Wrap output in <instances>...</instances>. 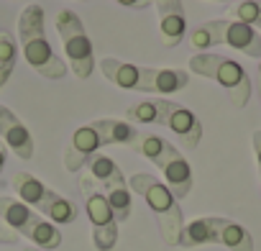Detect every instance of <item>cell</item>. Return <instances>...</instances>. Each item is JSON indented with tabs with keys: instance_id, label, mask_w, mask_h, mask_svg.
Returning a JSON list of instances; mask_svg holds the SVG:
<instances>
[{
	"instance_id": "obj_9",
	"label": "cell",
	"mask_w": 261,
	"mask_h": 251,
	"mask_svg": "<svg viewBox=\"0 0 261 251\" xmlns=\"http://www.w3.org/2000/svg\"><path fill=\"white\" fill-rule=\"evenodd\" d=\"M105 146V141L100 139V134L92 129V123L80 126V129L72 134L67 149H64V169L77 174L82 167H87V162Z\"/></svg>"
},
{
	"instance_id": "obj_22",
	"label": "cell",
	"mask_w": 261,
	"mask_h": 251,
	"mask_svg": "<svg viewBox=\"0 0 261 251\" xmlns=\"http://www.w3.org/2000/svg\"><path fill=\"white\" fill-rule=\"evenodd\" d=\"M190 46L195 52H207L213 46H220V26H218V18L215 21H205L200 23L197 29L190 31Z\"/></svg>"
},
{
	"instance_id": "obj_17",
	"label": "cell",
	"mask_w": 261,
	"mask_h": 251,
	"mask_svg": "<svg viewBox=\"0 0 261 251\" xmlns=\"http://www.w3.org/2000/svg\"><path fill=\"white\" fill-rule=\"evenodd\" d=\"M215 233H218V215L197 218V220H192V223H187L182 228L179 246L182 248H195V246L215 243Z\"/></svg>"
},
{
	"instance_id": "obj_18",
	"label": "cell",
	"mask_w": 261,
	"mask_h": 251,
	"mask_svg": "<svg viewBox=\"0 0 261 251\" xmlns=\"http://www.w3.org/2000/svg\"><path fill=\"white\" fill-rule=\"evenodd\" d=\"M215 243H220L230 251H253V236L241 223H233L228 218H218Z\"/></svg>"
},
{
	"instance_id": "obj_31",
	"label": "cell",
	"mask_w": 261,
	"mask_h": 251,
	"mask_svg": "<svg viewBox=\"0 0 261 251\" xmlns=\"http://www.w3.org/2000/svg\"><path fill=\"white\" fill-rule=\"evenodd\" d=\"M256 90L261 92V59H258V82H256Z\"/></svg>"
},
{
	"instance_id": "obj_15",
	"label": "cell",
	"mask_w": 261,
	"mask_h": 251,
	"mask_svg": "<svg viewBox=\"0 0 261 251\" xmlns=\"http://www.w3.org/2000/svg\"><path fill=\"white\" fill-rule=\"evenodd\" d=\"M187 34V18H185V6H172V8H159V36L167 49H174L182 44Z\"/></svg>"
},
{
	"instance_id": "obj_14",
	"label": "cell",
	"mask_w": 261,
	"mask_h": 251,
	"mask_svg": "<svg viewBox=\"0 0 261 251\" xmlns=\"http://www.w3.org/2000/svg\"><path fill=\"white\" fill-rule=\"evenodd\" d=\"M100 72L108 82L123 87V90H136L141 92L144 85V67L139 64H130V62H120L115 57H105L100 59Z\"/></svg>"
},
{
	"instance_id": "obj_27",
	"label": "cell",
	"mask_w": 261,
	"mask_h": 251,
	"mask_svg": "<svg viewBox=\"0 0 261 251\" xmlns=\"http://www.w3.org/2000/svg\"><path fill=\"white\" fill-rule=\"evenodd\" d=\"M115 3H120L123 8H149L151 6V0H115Z\"/></svg>"
},
{
	"instance_id": "obj_4",
	"label": "cell",
	"mask_w": 261,
	"mask_h": 251,
	"mask_svg": "<svg viewBox=\"0 0 261 251\" xmlns=\"http://www.w3.org/2000/svg\"><path fill=\"white\" fill-rule=\"evenodd\" d=\"M0 220L18 236H26L39 251H54L62 246V231L18 197H0Z\"/></svg>"
},
{
	"instance_id": "obj_16",
	"label": "cell",
	"mask_w": 261,
	"mask_h": 251,
	"mask_svg": "<svg viewBox=\"0 0 261 251\" xmlns=\"http://www.w3.org/2000/svg\"><path fill=\"white\" fill-rule=\"evenodd\" d=\"M92 129L100 134V139L105 141V146L110 144H120V146H130L134 139L139 136L141 129H136L128 120H118V118H97L92 120Z\"/></svg>"
},
{
	"instance_id": "obj_35",
	"label": "cell",
	"mask_w": 261,
	"mask_h": 251,
	"mask_svg": "<svg viewBox=\"0 0 261 251\" xmlns=\"http://www.w3.org/2000/svg\"><path fill=\"white\" fill-rule=\"evenodd\" d=\"M258 97H261V92H258Z\"/></svg>"
},
{
	"instance_id": "obj_34",
	"label": "cell",
	"mask_w": 261,
	"mask_h": 251,
	"mask_svg": "<svg viewBox=\"0 0 261 251\" xmlns=\"http://www.w3.org/2000/svg\"><path fill=\"white\" fill-rule=\"evenodd\" d=\"M215 3H230V0H215Z\"/></svg>"
},
{
	"instance_id": "obj_8",
	"label": "cell",
	"mask_w": 261,
	"mask_h": 251,
	"mask_svg": "<svg viewBox=\"0 0 261 251\" xmlns=\"http://www.w3.org/2000/svg\"><path fill=\"white\" fill-rule=\"evenodd\" d=\"M156 167L162 169L164 174V185L169 187V192L177 197V200H185L190 192H192V167L190 162L179 154L177 146H167L164 154L159 157Z\"/></svg>"
},
{
	"instance_id": "obj_26",
	"label": "cell",
	"mask_w": 261,
	"mask_h": 251,
	"mask_svg": "<svg viewBox=\"0 0 261 251\" xmlns=\"http://www.w3.org/2000/svg\"><path fill=\"white\" fill-rule=\"evenodd\" d=\"M0 243H18V233L0 220Z\"/></svg>"
},
{
	"instance_id": "obj_29",
	"label": "cell",
	"mask_w": 261,
	"mask_h": 251,
	"mask_svg": "<svg viewBox=\"0 0 261 251\" xmlns=\"http://www.w3.org/2000/svg\"><path fill=\"white\" fill-rule=\"evenodd\" d=\"M156 3V8H169V6H182V0H151Z\"/></svg>"
},
{
	"instance_id": "obj_3",
	"label": "cell",
	"mask_w": 261,
	"mask_h": 251,
	"mask_svg": "<svg viewBox=\"0 0 261 251\" xmlns=\"http://www.w3.org/2000/svg\"><path fill=\"white\" fill-rule=\"evenodd\" d=\"M190 72L200 74V77H207L213 82H218L230 103L236 108H246L248 100H251V92H253V85H251V77L248 72L230 57H223V54H210V52H202V54H195L190 59Z\"/></svg>"
},
{
	"instance_id": "obj_7",
	"label": "cell",
	"mask_w": 261,
	"mask_h": 251,
	"mask_svg": "<svg viewBox=\"0 0 261 251\" xmlns=\"http://www.w3.org/2000/svg\"><path fill=\"white\" fill-rule=\"evenodd\" d=\"M159 108H162L159 126L169 129L172 134H177L185 149H190V152L197 149V144L202 139V123H200V118L190 108H185V105H179L174 100H167V97H159Z\"/></svg>"
},
{
	"instance_id": "obj_2",
	"label": "cell",
	"mask_w": 261,
	"mask_h": 251,
	"mask_svg": "<svg viewBox=\"0 0 261 251\" xmlns=\"http://www.w3.org/2000/svg\"><path fill=\"white\" fill-rule=\"evenodd\" d=\"M128 190L141 195L144 203L149 205V210L154 213L162 241L167 246H179V236H182V228H185V215H182L179 200L169 192V187L162 180H156L154 174L139 172V174L130 177Z\"/></svg>"
},
{
	"instance_id": "obj_11",
	"label": "cell",
	"mask_w": 261,
	"mask_h": 251,
	"mask_svg": "<svg viewBox=\"0 0 261 251\" xmlns=\"http://www.w3.org/2000/svg\"><path fill=\"white\" fill-rule=\"evenodd\" d=\"M220 26V44L243 52L251 59H261V34L246 23H238L233 18H218Z\"/></svg>"
},
{
	"instance_id": "obj_13",
	"label": "cell",
	"mask_w": 261,
	"mask_h": 251,
	"mask_svg": "<svg viewBox=\"0 0 261 251\" xmlns=\"http://www.w3.org/2000/svg\"><path fill=\"white\" fill-rule=\"evenodd\" d=\"M11 187L16 190L18 200L26 203L29 208H36V213H44V208L49 205V200L57 195L51 187H46L39 177H34L31 172H16L11 177Z\"/></svg>"
},
{
	"instance_id": "obj_20",
	"label": "cell",
	"mask_w": 261,
	"mask_h": 251,
	"mask_svg": "<svg viewBox=\"0 0 261 251\" xmlns=\"http://www.w3.org/2000/svg\"><path fill=\"white\" fill-rule=\"evenodd\" d=\"M41 215H46L49 223H54V225H69V223H74V220L80 218V208H77L69 197H64V195L57 192V195L49 200V205L44 208Z\"/></svg>"
},
{
	"instance_id": "obj_24",
	"label": "cell",
	"mask_w": 261,
	"mask_h": 251,
	"mask_svg": "<svg viewBox=\"0 0 261 251\" xmlns=\"http://www.w3.org/2000/svg\"><path fill=\"white\" fill-rule=\"evenodd\" d=\"M102 192H105V200H108V205H110L115 220H118V223L128 220V218H130V208H134L128 185H113V187H108V190H102Z\"/></svg>"
},
{
	"instance_id": "obj_1",
	"label": "cell",
	"mask_w": 261,
	"mask_h": 251,
	"mask_svg": "<svg viewBox=\"0 0 261 251\" xmlns=\"http://www.w3.org/2000/svg\"><path fill=\"white\" fill-rule=\"evenodd\" d=\"M18 41H21V52H23L29 67L36 74H41L46 80H62L67 74L64 59L51 49V41L46 36L41 6H29L26 11H21V16H18Z\"/></svg>"
},
{
	"instance_id": "obj_12",
	"label": "cell",
	"mask_w": 261,
	"mask_h": 251,
	"mask_svg": "<svg viewBox=\"0 0 261 251\" xmlns=\"http://www.w3.org/2000/svg\"><path fill=\"white\" fill-rule=\"evenodd\" d=\"M190 82V72L187 69H177V67H167V69H154V67H144V85L141 92H154L156 97L172 95L185 90Z\"/></svg>"
},
{
	"instance_id": "obj_28",
	"label": "cell",
	"mask_w": 261,
	"mask_h": 251,
	"mask_svg": "<svg viewBox=\"0 0 261 251\" xmlns=\"http://www.w3.org/2000/svg\"><path fill=\"white\" fill-rule=\"evenodd\" d=\"M253 152H256V162H258V174H261V131H253Z\"/></svg>"
},
{
	"instance_id": "obj_10",
	"label": "cell",
	"mask_w": 261,
	"mask_h": 251,
	"mask_svg": "<svg viewBox=\"0 0 261 251\" xmlns=\"http://www.w3.org/2000/svg\"><path fill=\"white\" fill-rule=\"evenodd\" d=\"M0 139L11 146V152L16 157L34 159V152H36L34 136H31V131L18 120V115L8 105H0Z\"/></svg>"
},
{
	"instance_id": "obj_19",
	"label": "cell",
	"mask_w": 261,
	"mask_h": 251,
	"mask_svg": "<svg viewBox=\"0 0 261 251\" xmlns=\"http://www.w3.org/2000/svg\"><path fill=\"white\" fill-rule=\"evenodd\" d=\"M87 167H90L92 180L100 182L105 190L113 187V185H125V177H123L120 167H118L110 157H105V154H95V157L87 162Z\"/></svg>"
},
{
	"instance_id": "obj_5",
	"label": "cell",
	"mask_w": 261,
	"mask_h": 251,
	"mask_svg": "<svg viewBox=\"0 0 261 251\" xmlns=\"http://www.w3.org/2000/svg\"><path fill=\"white\" fill-rule=\"evenodd\" d=\"M57 31H59V39H62L64 52H67L72 72L80 80H87L95 72V49H92V41L85 31L82 18L74 11L64 8L57 13Z\"/></svg>"
},
{
	"instance_id": "obj_33",
	"label": "cell",
	"mask_w": 261,
	"mask_h": 251,
	"mask_svg": "<svg viewBox=\"0 0 261 251\" xmlns=\"http://www.w3.org/2000/svg\"><path fill=\"white\" fill-rule=\"evenodd\" d=\"M256 29H258V31H261V16H258V21H256Z\"/></svg>"
},
{
	"instance_id": "obj_23",
	"label": "cell",
	"mask_w": 261,
	"mask_h": 251,
	"mask_svg": "<svg viewBox=\"0 0 261 251\" xmlns=\"http://www.w3.org/2000/svg\"><path fill=\"white\" fill-rule=\"evenodd\" d=\"M167 146H169L167 139H162V136H156V134H144V131H139V136L134 139V144H130L128 149L136 152V154H141V157H146L149 162L156 164Z\"/></svg>"
},
{
	"instance_id": "obj_32",
	"label": "cell",
	"mask_w": 261,
	"mask_h": 251,
	"mask_svg": "<svg viewBox=\"0 0 261 251\" xmlns=\"http://www.w3.org/2000/svg\"><path fill=\"white\" fill-rule=\"evenodd\" d=\"M21 251H39V248H36V246H23Z\"/></svg>"
},
{
	"instance_id": "obj_30",
	"label": "cell",
	"mask_w": 261,
	"mask_h": 251,
	"mask_svg": "<svg viewBox=\"0 0 261 251\" xmlns=\"http://www.w3.org/2000/svg\"><path fill=\"white\" fill-rule=\"evenodd\" d=\"M3 167H6V149L0 146V174H3Z\"/></svg>"
},
{
	"instance_id": "obj_25",
	"label": "cell",
	"mask_w": 261,
	"mask_h": 251,
	"mask_svg": "<svg viewBox=\"0 0 261 251\" xmlns=\"http://www.w3.org/2000/svg\"><path fill=\"white\" fill-rule=\"evenodd\" d=\"M159 115H162L159 97H146V100H139V103H134V105L125 108V118H128V120H136V123L159 126Z\"/></svg>"
},
{
	"instance_id": "obj_21",
	"label": "cell",
	"mask_w": 261,
	"mask_h": 251,
	"mask_svg": "<svg viewBox=\"0 0 261 251\" xmlns=\"http://www.w3.org/2000/svg\"><path fill=\"white\" fill-rule=\"evenodd\" d=\"M16 62H18V46H16V39L11 31H0V87H3L13 69H16Z\"/></svg>"
},
{
	"instance_id": "obj_6",
	"label": "cell",
	"mask_w": 261,
	"mask_h": 251,
	"mask_svg": "<svg viewBox=\"0 0 261 251\" xmlns=\"http://www.w3.org/2000/svg\"><path fill=\"white\" fill-rule=\"evenodd\" d=\"M82 187V200H85V213L92 225V243L97 251H113L118 243V220L105 200V192L95 185L92 177L80 180Z\"/></svg>"
}]
</instances>
